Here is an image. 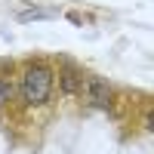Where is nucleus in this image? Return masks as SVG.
I'll return each mask as SVG.
<instances>
[{
    "mask_svg": "<svg viewBox=\"0 0 154 154\" xmlns=\"http://www.w3.org/2000/svg\"><path fill=\"white\" fill-rule=\"evenodd\" d=\"M9 99H12V83L9 80H0V105H6Z\"/></svg>",
    "mask_w": 154,
    "mask_h": 154,
    "instance_id": "5",
    "label": "nucleus"
},
{
    "mask_svg": "<svg viewBox=\"0 0 154 154\" xmlns=\"http://www.w3.org/2000/svg\"><path fill=\"white\" fill-rule=\"evenodd\" d=\"M53 16H56L53 9L31 6V9H19V12H16V22H37V19H53Z\"/></svg>",
    "mask_w": 154,
    "mask_h": 154,
    "instance_id": "4",
    "label": "nucleus"
},
{
    "mask_svg": "<svg viewBox=\"0 0 154 154\" xmlns=\"http://www.w3.org/2000/svg\"><path fill=\"white\" fill-rule=\"evenodd\" d=\"M59 86H62L65 96H77L80 86H83V74L77 71V68H71V65H65V68L59 71Z\"/></svg>",
    "mask_w": 154,
    "mask_h": 154,
    "instance_id": "3",
    "label": "nucleus"
},
{
    "mask_svg": "<svg viewBox=\"0 0 154 154\" xmlns=\"http://www.w3.org/2000/svg\"><path fill=\"white\" fill-rule=\"evenodd\" d=\"M80 93L86 96V102L93 108H111V86L102 80V77H83Z\"/></svg>",
    "mask_w": 154,
    "mask_h": 154,
    "instance_id": "2",
    "label": "nucleus"
},
{
    "mask_svg": "<svg viewBox=\"0 0 154 154\" xmlns=\"http://www.w3.org/2000/svg\"><path fill=\"white\" fill-rule=\"evenodd\" d=\"M49 93H53V71H49L46 65H28L22 74V99L25 105H43V102L49 99Z\"/></svg>",
    "mask_w": 154,
    "mask_h": 154,
    "instance_id": "1",
    "label": "nucleus"
}]
</instances>
